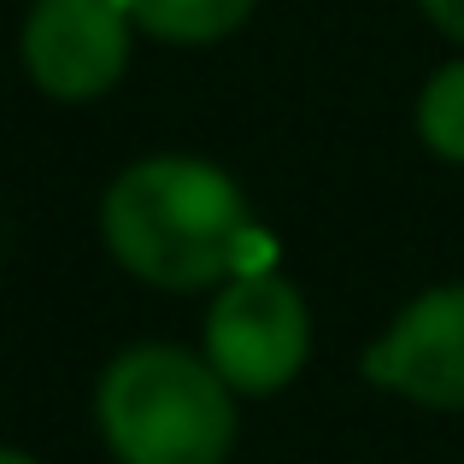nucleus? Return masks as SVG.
<instances>
[{
	"label": "nucleus",
	"instance_id": "nucleus-5",
	"mask_svg": "<svg viewBox=\"0 0 464 464\" xmlns=\"http://www.w3.org/2000/svg\"><path fill=\"white\" fill-rule=\"evenodd\" d=\"M364 382L423 411H464V283H435L364 347Z\"/></svg>",
	"mask_w": 464,
	"mask_h": 464
},
{
	"label": "nucleus",
	"instance_id": "nucleus-7",
	"mask_svg": "<svg viewBox=\"0 0 464 464\" xmlns=\"http://www.w3.org/2000/svg\"><path fill=\"white\" fill-rule=\"evenodd\" d=\"M411 130L441 165H464V53L435 65L411 106Z\"/></svg>",
	"mask_w": 464,
	"mask_h": 464
},
{
	"label": "nucleus",
	"instance_id": "nucleus-3",
	"mask_svg": "<svg viewBox=\"0 0 464 464\" xmlns=\"http://www.w3.org/2000/svg\"><path fill=\"white\" fill-rule=\"evenodd\" d=\"M200 353L241 400L283 394L312 359V306L276 265L236 271L212 288L200 324Z\"/></svg>",
	"mask_w": 464,
	"mask_h": 464
},
{
	"label": "nucleus",
	"instance_id": "nucleus-6",
	"mask_svg": "<svg viewBox=\"0 0 464 464\" xmlns=\"http://www.w3.org/2000/svg\"><path fill=\"white\" fill-rule=\"evenodd\" d=\"M136 30L159 47H218L247 30L259 0H124Z\"/></svg>",
	"mask_w": 464,
	"mask_h": 464
},
{
	"label": "nucleus",
	"instance_id": "nucleus-4",
	"mask_svg": "<svg viewBox=\"0 0 464 464\" xmlns=\"http://www.w3.org/2000/svg\"><path fill=\"white\" fill-rule=\"evenodd\" d=\"M136 35L124 0H30L18 24V65L35 94L89 106L130 77Z\"/></svg>",
	"mask_w": 464,
	"mask_h": 464
},
{
	"label": "nucleus",
	"instance_id": "nucleus-8",
	"mask_svg": "<svg viewBox=\"0 0 464 464\" xmlns=\"http://www.w3.org/2000/svg\"><path fill=\"white\" fill-rule=\"evenodd\" d=\"M418 12L459 47V53H464V0H418Z\"/></svg>",
	"mask_w": 464,
	"mask_h": 464
},
{
	"label": "nucleus",
	"instance_id": "nucleus-9",
	"mask_svg": "<svg viewBox=\"0 0 464 464\" xmlns=\"http://www.w3.org/2000/svg\"><path fill=\"white\" fill-rule=\"evenodd\" d=\"M0 464H42V459L24 453V447H12V441H0Z\"/></svg>",
	"mask_w": 464,
	"mask_h": 464
},
{
	"label": "nucleus",
	"instance_id": "nucleus-1",
	"mask_svg": "<svg viewBox=\"0 0 464 464\" xmlns=\"http://www.w3.org/2000/svg\"><path fill=\"white\" fill-rule=\"evenodd\" d=\"M101 241L118 271L159 295H200L271 265L247 188L200 153L130 159L101 194Z\"/></svg>",
	"mask_w": 464,
	"mask_h": 464
},
{
	"label": "nucleus",
	"instance_id": "nucleus-2",
	"mask_svg": "<svg viewBox=\"0 0 464 464\" xmlns=\"http://www.w3.org/2000/svg\"><path fill=\"white\" fill-rule=\"evenodd\" d=\"M236 388L177 341H130L94 382V430L118 464H229L241 441Z\"/></svg>",
	"mask_w": 464,
	"mask_h": 464
}]
</instances>
